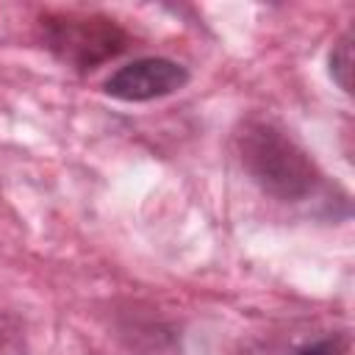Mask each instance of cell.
Returning <instances> with one entry per match:
<instances>
[{"instance_id":"6da1fadb","label":"cell","mask_w":355,"mask_h":355,"mask_svg":"<svg viewBox=\"0 0 355 355\" xmlns=\"http://www.w3.org/2000/svg\"><path fill=\"white\" fill-rule=\"evenodd\" d=\"M236 147L252 183L280 202L308 200L322 183V172L316 169L313 158L272 122H244V128L236 133Z\"/></svg>"},{"instance_id":"7a4b0ae2","label":"cell","mask_w":355,"mask_h":355,"mask_svg":"<svg viewBox=\"0 0 355 355\" xmlns=\"http://www.w3.org/2000/svg\"><path fill=\"white\" fill-rule=\"evenodd\" d=\"M44 47L75 69H94L128 47V33L100 14H47L42 17Z\"/></svg>"},{"instance_id":"3957f363","label":"cell","mask_w":355,"mask_h":355,"mask_svg":"<svg viewBox=\"0 0 355 355\" xmlns=\"http://www.w3.org/2000/svg\"><path fill=\"white\" fill-rule=\"evenodd\" d=\"M189 83L186 67L172 58H136L105 80V94L125 103H147L180 92Z\"/></svg>"},{"instance_id":"277c9868","label":"cell","mask_w":355,"mask_h":355,"mask_svg":"<svg viewBox=\"0 0 355 355\" xmlns=\"http://www.w3.org/2000/svg\"><path fill=\"white\" fill-rule=\"evenodd\" d=\"M330 75L349 94L352 92V33H344L330 50Z\"/></svg>"},{"instance_id":"5b68a950","label":"cell","mask_w":355,"mask_h":355,"mask_svg":"<svg viewBox=\"0 0 355 355\" xmlns=\"http://www.w3.org/2000/svg\"><path fill=\"white\" fill-rule=\"evenodd\" d=\"M294 355H347V341L338 336H330V338H322V341H313L297 349Z\"/></svg>"}]
</instances>
